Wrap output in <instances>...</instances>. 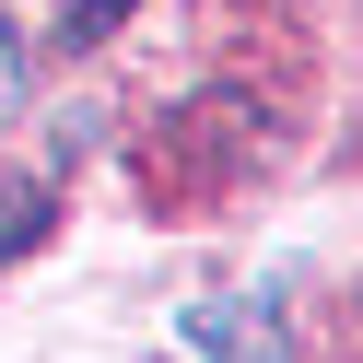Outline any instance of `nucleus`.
I'll list each match as a JSON object with an SVG mask.
<instances>
[{"instance_id":"1","label":"nucleus","mask_w":363,"mask_h":363,"mask_svg":"<svg viewBox=\"0 0 363 363\" xmlns=\"http://www.w3.org/2000/svg\"><path fill=\"white\" fill-rule=\"evenodd\" d=\"M188 340H199L211 363H293L281 305H269V293H246V305H199V316H188Z\"/></svg>"},{"instance_id":"2","label":"nucleus","mask_w":363,"mask_h":363,"mask_svg":"<svg viewBox=\"0 0 363 363\" xmlns=\"http://www.w3.org/2000/svg\"><path fill=\"white\" fill-rule=\"evenodd\" d=\"M48 223H59V199H48V188H0V258H24Z\"/></svg>"},{"instance_id":"3","label":"nucleus","mask_w":363,"mask_h":363,"mask_svg":"<svg viewBox=\"0 0 363 363\" xmlns=\"http://www.w3.org/2000/svg\"><path fill=\"white\" fill-rule=\"evenodd\" d=\"M118 12H129V0H71V12H59V35H71V48H94V35H118Z\"/></svg>"},{"instance_id":"4","label":"nucleus","mask_w":363,"mask_h":363,"mask_svg":"<svg viewBox=\"0 0 363 363\" xmlns=\"http://www.w3.org/2000/svg\"><path fill=\"white\" fill-rule=\"evenodd\" d=\"M24 106V35H12V12H0V118Z\"/></svg>"}]
</instances>
